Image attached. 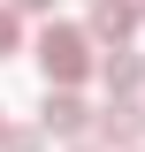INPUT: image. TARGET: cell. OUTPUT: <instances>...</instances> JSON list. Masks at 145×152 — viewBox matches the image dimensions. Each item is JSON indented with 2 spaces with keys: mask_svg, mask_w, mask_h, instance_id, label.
Here are the masks:
<instances>
[{
  "mask_svg": "<svg viewBox=\"0 0 145 152\" xmlns=\"http://www.w3.org/2000/svg\"><path fill=\"white\" fill-rule=\"evenodd\" d=\"M92 31H76V23H46L38 31V69H46V84H84L92 76Z\"/></svg>",
  "mask_w": 145,
  "mask_h": 152,
  "instance_id": "obj_1",
  "label": "cell"
},
{
  "mask_svg": "<svg viewBox=\"0 0 145 152\" xmlns=\"http://www.w3.org/2000/svg\"><path fill=\"white\" fill-rule=\"evenodd\" d=\"M84 122H92V107L76 99V84H46V107H38V129H46V137H84Z\"/></svg>",
  "mask_w": 145,
  "mask_h": 152,
  "instance_id": "obj_2",
  "label": "cell"
},
{
  "mask_svg": "<svg viewBox=\"0 0 145 152\" xmlns=\"http://www.w3.org/2000/svg\"><path fill=\"white\" fill-rule=\"evenodd\" d=\"M99 137L107 145H145V107H138V91H107V107H99Z\"/></svg>",
  "mask_w": 145,
  "mask_h": 152,
  "instance_id": "obj_3",
  "label": "cell"
},
{
  "mask_svg": "<svg viewBox=\"0 0 145 152\" xmlns=\"http://www.w3.org/2000/svg\"><path fill=\"white\" fill-rule=\"evenodd\" d=\"M92 46H122L130 31H138V0H92Z\"/></svg>",
  "mask_w": 145,
  "mask_h": 152,
  "instance_id": "obj_4",
  "label": "cell"
},
{
  "mask_svg": "<svg viewBox=\"0 0 145 152\" xmlns=\"http://www.w3.org/2000/svg\"><path fill=\"white\" fill-rule=\"evenodd\" d=\"M92 69L107 76V91H145V53H130V46H107Z\"/></svg>",
  "mask_w": 145,
  "mask_h": 152,
  "instance_id": "obj_5",
  "label": "cell"
},
{
  "mask_svg": "<svg viewBox=\"0 0 145 152\" xmlns=\"http://www.w3.org/2000/svg\"><path fill=\"white\" fill-rule=\"evenodd\" d=\"M38 145H46V129H16V122L0 129V152H38Z\"/></svg>",
  "mask_w": 145,
  "mask_h": 152,
  "instance_id": "obj_6",
  "label": "cell"
},
{
  "mask_svg": "<svg viewBox=\"0 0 145 152\" xmlns=\"http://www.w3.org/2000/svg\"><path fill=\"white\" fill-rule=\"evenodd\" d=\"M16 46H23V15H16V8H0V61L16 53Z\"/></svg>",
  "mask_w": 145,
  "mask_h": 152,
  "instance_id": "obj_7",
  "label": "cell"
},
{
  "mask_svg": "<svg viewBox=\"0 0 145 152\" xmlns=\"http://www.w3.org/2000/svg\"><path fill=\"white\" fill-rule=\"evenodd\" d=\"M8 8H16V15H38V8H54V0H8Z\"/></svg>",
  "mask_w": 145,
  "mask_h": 152,
  "instance_id": "obj_8",
  "label": "cell"
},
{
  "mask_svg": "<svg viewBox=\"0 0 145 152\" xmlns=\"http://www.w3.org/2000/svg\"><path fill=\"white\" fill-rule=\"evenodd\" d=\"M69 152H99V145H69Z\"/></svg>",
  "mask_w": 145,
  "mask_h": 152,
  "instance_id": "obj_9",
  "label": "cell"
},
{
  "mask_svg": "<svg viewBox=\"0 0 145 152\" xmlns=\"http://www.w3.org/2000/svg\"><path fill=\"white\" fill-rule=\"evenodd\" d=\"M0 129H8V107H0Z\"/></svg>",
  "mask_w": 145,
  "mask_h": 152,
  "instance_id": "obj_10",
  "label": "cell"
},
{
  "mask_svg": "<svg viewBox=\"0 0 145 152\" xmlns=\"http://www.w3.org/2000/svg\"><path fill=\"white\" fill-rule=\"evenodd\" d=\"M138 23H145V0H138Z\"/></svg>",
  "mask_w": 145,
  "mask_h": 152,
  "instance_id": "obj_11",
  "label": "cell"
},
{
  "mask_svg": "<svg viewBox=\"0 0 145 152\" xmlns=\"http://www.w3.org/2000/svg\"><path fill=\"white\" fill-rule=\"evenodd\" d=\"M130 152H138V145H130Z\"/></svg>",
  "mask_w": 145,
  "mask_h": 152,
  "instance_id": "obj_12",
  "label": "cell"
}]
</instances>
